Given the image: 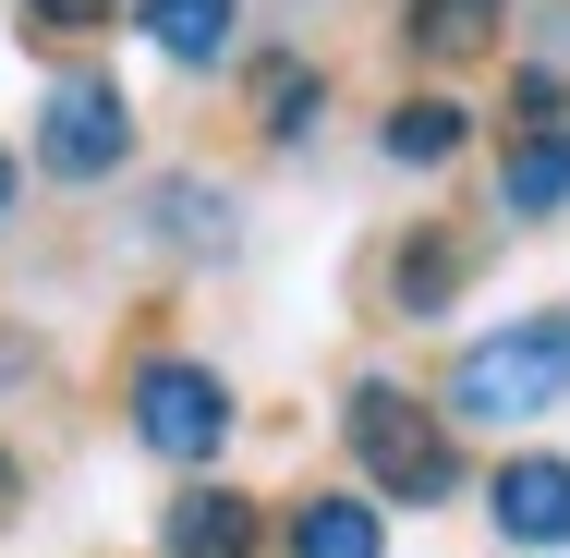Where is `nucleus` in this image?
<instances>
[{
	"instance_id": "obj_1",
	"label": "nucleus",
	"mask_w": 570,
	"mask_h": 558,
	"mask_svg": "<svg viewBox=\"0 0 570 558\" xmlns=\"http://www.w3.org/2000/svg\"><path fill=\"white\" fill-rule=\"evenodd\" d=\"M450 401L473 413V425H522V413H547V401H570V304H547V316H522V329H485L473 352H461Z\"/></svg>"
},
{
	"instance_id": "obj_2",
	"label": "nucleus",
	"mask_w": 570,
	"mask_h": 558,
	"mask_svg": "<svg viewBox=\"0 0 570 558\" xmlns=\"http://www.w3.org/2000/svg\"><path fill=\"white\" fill-rule=\"evenodd\" d=\"M352 461L376 473V498H461V449L438 438V413L413 401V389H389V376H364L341 413Z\"/></svg>"
},
{
	"instance_id": "obj_3",
	"label": "nucleus",
	"mask_w": 570,
	"mask_h": 558,
	"mask_svg": "<svg viewBox=\"0 0 570 558\" xmlns=\"http://www.w3.org/2000/svg\"><path fill=\"white\" fill-rule=\"evenodd\" d=\"M134 438L158 449V461H207L230 438V389L207 364H146L134 376Z\"/></svg>"
},
{
	"instance_id": "obj_4",
	"label": "nucleus",
	"mask_w": 570,
	"mask_h": 558,
	"mask_svg": "<svg viewBox=\"0 0 570 558\" xmlns=\"http://www.w3.org/2000/svg\"><path fill=\"white\" fill-rule=\"evenodd\" d=\"M37 158L61 170V183H98L134 158V110H121V86H49V110H37Z\"/></svg>"
},
{
	"instance_id": "obj_5",
	"label": "nucleus",
	"mask_w": 570,
	"mask_h": 558,
	"mask_svg": "<svg viewBox=\"0 0 570 558\" xmlns=\"http://www.w3.org/2000/svg\"><path fill=\"white\" fill-rule=\"evenodd\" d=\"M485 510H498V535H510V547H570V461H559V449L498 461Z\"/></svg>"
},
{
	"instance_id": "obj_6",
	"label": "nucleus",
	"mask_w": 570,
	"mask_h": 558,
	"mask_svg": "<svg viewBox=\"0 0 570 558\" xmlns=\"http://www.w3.org/2000/svg\"><path fill=\"white\" fill-rule=\"evenodd\" d=\"M158 547H170V558H255V498H230V486H183L170 522H158Z\"/></svg>"
},
{
	"instance_id": "obj_7",
	"label": "nucleus",
	"mask_w": 570,
	"mask_h": 558,
	"mask_svg": "<svg viewBox=\"0 0 570 558\" xmlns=\"http://www.w3.org/2000/svg\"><path fill=\"white\" fill-rule=\"evenodd\" d=\"M498 195H510V219H559L570 207V134H522L510 170H498Z\"/></svg>"
},
{
	"instance_id": "obj_8",
	"label": "nucleus",
	"mask_w": 570,
	"mask_h": 558,
	"mask_svg": "<svg viewBox=\"0 0 570 558\" xmlns=\"http://www.w3.org/2000/svg\"><path fill=\"white\" fill-rule=\"evenodd\" d=\"M461 146H473V110H461V98H401V110H389V158H401V170H438Z\"/></svg>"
},
{
	"instance_id": "obj_9",
	"label": "nucleus",
	"mask_w": 570,
	"mask_h": 558,
	"mask_svg": "<svg viewBox=\"0 0 570 558\" xmlns=\"http://www.w3.org/2000/svg\"><path fill=\"white\" fill-rule=\"evenodd\" d=\"M292 558H389V535H376V498H304Z\"/></svg>"
},
{
	"instance_id": "obj_10",
	"label": "nucleus",
	"mask_w": 570,
	"mask_h": 558,
	"mask_svg": "<svg viewBox=\"0 0 570 558\" xmlns=\"http://www.w3.org/2000/svg\"><path fill=\"white\" fill-rule=\"evenodd\" d=\"M134 25H146L170 61H219L230 49V0H134Z\"/></svg>"
},
{
	"instance_id": "obj_11",
	"label": "nucleus",
	"mask_w": 570,
	"mask_h": 558,
	"mask_svg": "<svg viewBox=\"0 0 570 558\" xmlns=\"http://www.w3.org/2000/svg\"><path fill=\"white\" fill-rule=\"evenodd\" d=\"M450 292H461V243L450 231H413L401 243V316H450Z\"/></svg>"
},
{
	"instance_id": "obj_12",
	"label": "nucleus",
	"mask_w": 570,
	"mask_h": 558,
	"mask_svg": "<svg viewBox=\"0 0 570 558\" xmlns=\"http://www.w3.org/2000/svg\"><path fill=\"white\" fill-rule=\"evenodd\" d=\"M316 98H328L316 61H267V74H255V121H267V134H316Z\"/></svg>"
},
{
	"instance_id": "obj_13",
	"label": "nucleus",
	"mask_w": 570,
	"mask_h": 558,
	"mask_svg": "<svg viewBox=\"0 0 570 558\" xmlns=\"http://www.w3.org/2000/svg\"><path fill=\"white\" fill-rule=\"evenodd\" d=\"M485 25H498V0H425V12H413V49H425V61H450V49H473Z\"/></svg>"
},
{
	"instance_id": "obj_14",
	"label": "nucleus",
	"mask_w": 570,
	"mask_h": 558,
	"mask_svg": "<svg viewBox=\"0 0 570 558\" xmlns=\"http://www.w3.org/2000/svg\"><path fill=\"white\" fill-rule=\"evenodd\" d=\"M158 231H170V243H219V195H207V183H170V195H158Z\"/></svg>"
},
{
	"instance_id": "obj_15",
	"label": "nucleus",
	"mask_w": 570,
	"mask_h": 558,
	"mask_svg": "<svg viewBox=\"0 0 570 558\" xmlns=\"http://www.w3.org/2000/svg\"><path fill=\"white\" fill-rule=\"evenodd\" d=\"M110 12H121V0H24V25H37V37H98Z\"/></svg>"
},
{
	"instance_id": "obj_16",
	"label": "nucleus",
	"mask_w": 570,
	"mask_h": 558,
	"mask_svg": "<svg viewBox=\"0 0 570 558\" xmlns=\"http://www.w3.org/2000/svg\"><path fill=\"white\" fill-rule=\"evenodd\" d=\"M12 486H24V473H12V449H0V510H12Z\"/></svg>"
},
{
	"instance_id": "obj_17",
	"label": "nucleus",
	"mask_w": 570,
	"mask_h": 558,
	"mask_svg": "<svg viewBox=\"0 0 570 558\" xmlns=\"http://www.w3.org/2000/svg\"><path fill=\"white\" fill-rule=\"evenodd\" d=\"M0 207H12V158H0Z\"/></svg>"
}]
</instances>
